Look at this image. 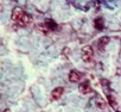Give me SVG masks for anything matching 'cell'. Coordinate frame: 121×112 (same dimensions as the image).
Wrapping results in <instances>:
<instances>
[{
  "label": "cell",
  "instance_id": "277c9868",
  "mask_svg": "<svg viewBox=\"0 0 121 112\" xmlns=\"http://www.w3.org/2000/svg\"><path fill=\"white\" fill-rule=\"evenodd\" d=\"M80 92L83 93V94H87L90 92V85H89V81H83L80 84V87H78Z\"/></svg>",
  "mask_w": 121,
  "mask_h": 112
},
{
  "label": "cell",
  "instance_id": "52a82bcc",
  "mask_svg": "<svg viewBox=\"0 0 121 112\" xmlns=\"http://www.w3.org/2000/svg\"><path fill=\"white\" fill-rule=\"evenodd\" d=\"M32 22V18H31V16H29V14H24V17L22 18V20L19 22V24H20V26H25V25H27V24H30Z\"/></svg>",
  "mask_w": 121,
  "mask_h": 112
},
{
  "label": "cell",
  "instance_id": "9c48e42d",
  "mask_svg": "<svg viewBox=\"0 0 121 112\" xmlns=\"http://www.w3.org/2000/svg\"><path fill=\"white\" fill-rule=\"evenodd\" d=\"M45 25L48 26V29L51 31V30H56L57 29V24L56 23H53L52 20H46L45 22Z\"/></svg>",
  "mask_w": 121,
  "mask_h": 112
},
{
  "label": "cell",
  "instance_id": "ba28073f",
  "mask_svg": "<svg viewBox=\"0 0 121 112\" xmlns=\"http://www.w3.org/2000/svg\"><path fill=\"white\" fill-rule=\"evenodd\" d=\"M108 43H109V37H107V36L101 37V38L99 39V48H100V49H102V48H104Z\"/></svg>",
  "mask_w": 121,
  "mask_h": 112
},
{
  "label": "cell",
  "instance_id": "30bf717a",
  "mask_svg": "<svg viewBox=\"0 0 121 112\" xmlns=\"http://www.w3.org/2000/svg\"><path fill=\"white\" fill-rule=\"evenodd\" d=\"M38 29H39V30L42 31V32H44V33H48V32L50 31V30L48 29V26L45 25V23H44V24H40V25L38 26Z\"/></svg>",
  "mask_w": 121,
  "mask_h": 112
},
{
  "label": "cell",
  "instance_id": "5b68a950",
  "mask_svg": "<svg viewBox=\"0 0 121 112\" xmlns=\"http://www.w3.org/2000/svg\"><path fill=\"white\" fill-rule=\"evenodd\" d=\"M63 92H64V89H63L62 87H57V88H55V89L51 92V97H52V99H53V100L59 99L60 97H62Z\"/></svg>",
  "mask_w": 121,
  "mask_h": 112
},
{
  "label": "cell",
  "instance_id": "3957f363",
  "mask_svg": "<svg viewBox=\"0 0 121 112\" xmlns=\"http://www.w3.org/2000/svg\"><path fill=\"white\" fill-rule=\"evenodd\" d=\"M82 79V73H80L78 70H71L69 73V80L71 82H78L80 80Z\"/></svg>",
  "mask_w": 121,
  "mask_h": 112
},
{
  "label": "cell",
  "instance_id": "7a4b0ae2",
  "mask_svg": "<svg viewBox=\"0 0 121 112\" xmlns=\"http://www.w3.org/2000/svg\"><path fill=\"white\" fill-rule=\"evenodd\" d=\"M24 11L20 9V7H16L13 11H12V20L14 22H20L22 18L24 17Z\"/></svg>",
  "mask_w": 121,
  "mask_h": 112
},
{
  "label": "cell",
  "instance_id": "6da1fadb",
  "mask_svg": "<svg viewBox=\"0 0 121 112\" xmlns=\"http://www.w3.org/2000/svg\"><path fill=\"white\" fill-rule=\"evenodd\" d=\"M94 57V51L91 49V47L87 45L82 49V60L84 62H90Z\"/></svg>",
  "mask_w": 121,
  "mask_h": 112
},
{
  "label": "cell",
  "instance_id": "8992f818",
  "mask_svg": "<svg viewBox=\"0 0 121 112\" xmlns=\"http://www.w3.org/2000/svg\"><path fill=\"white\" fill-rule=\"evenodd\" d=\"M103 25H104V22H103V18H102V17H97V18L94 20V26H95L97 30H102V29H103Z\"/></svg>",
  "mask_w": 121,
  "mask_h": 112
},
{
  "label": "cell",
  "instance_id": "8fae6325",
  "mask_svg": "<svg viewBox=\"0 0 121 112\" xmlns=\"http://www.w3.org/2000/svg\"><path fill=\"white\" fill-rule=\"evenodd\" d=\"M107 99H108V101H109V104H110V106H112V107L116 106V101H115V99H114V98H112L110 95H108V97H107Z\"/></svg>",
  "mask_w": 121,
  "mask_h": 112
}]
</instances>
